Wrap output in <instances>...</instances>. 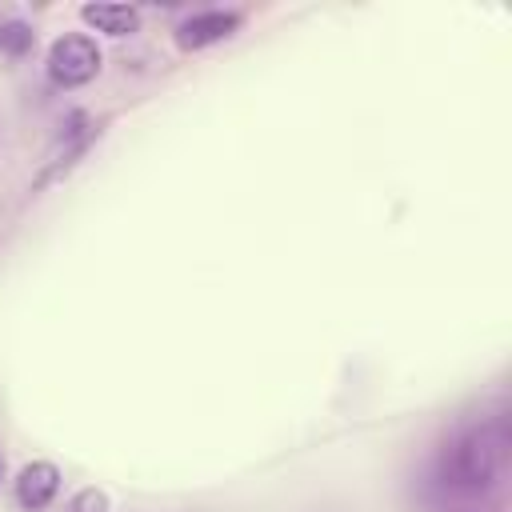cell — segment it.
<instances>
[{
    "instance_id": "1",
    "label": "cell",
    "mask_w": 512,
    "mask_h": 512,
    "mask_svg": "<svg viewBox=\"0 0 512 512\" xmlns=\"http://www.w3.org/2000/svg\"><path fill=\"white\" fill-rule=\"evenodd\" d=\"M504 464L500 424H476L452 444V480L464 488H488Z\"/></svg>"
},
{
    "instance_id": "2",
    "label": "cell",
    "mask_w": 512,
    "mask_h": 512,
    "mask_svg": "<svg viewBox=\"0 0 512 512\" xmlns=\"http://www.w3.org/2000/svg\"><path fill=\"white\" fill-rule=\"evenodd\" d=\"M100 44L88 32H64L48 48V80L56 88H80L100 72Z\"/></svg>"
},
{
    "instance_id": "3",
    "label": "cell",
    "mask_w": 512,
    "mask_h": 512,
    "mask_svg": "<svg viewBox=\"0 0 512 512\" xmlns=\"http://www.w3.org/2000/svg\"><path fill=\"white\" fill-rule=\"evenodd\" d=\"M244 24V16L236 8H208V12H192L188 20L176 24V44L184 52H200L208 44H220L228 40L236 28Z\"/></svg>"
},
{
    "instance_id": "4",
    "label": "cell",
    "mask_w": 512,
    "mask_h": 512,
    "mask_svg": "<svg viewBox=\"0 0 512 512\" xmlns=\"http://www.w3.org/2000/svg\"><path fill=\"white\" fill-rule=\"evenodd\" d=\"M56 492H60V468L52 460H32V464L20 468V476H16V500H20V508L40 512V508L52 504Z\"/></svg>"
},
{
    "instance_id": "5",
    "label": "cell",
    "mask_w": 512,
    "mask_h": 512,
    "mask_svg": "<svg viewBox=\"0 0 512 512\" xmlns=\"http://www.w3.org/2000/svg\"><path fill=\"white\" fill-rule=\"evenodd\" d=\"M100 132H104L100 124H88L84 132H76V136H72V140H68V144H64V148H60V152H56V156H52V160L40 168V176L32 180V192H44L48 184L64 180V176H68V172H72V168H76V164L88 156V148L100 140Z\"/></svg>"
},
{
    "instance_id": "6",
    "label": "cell",
    "mask_w": 512,
    "mask_h": 512,
    "mask_svg": "<svg viewBox=\"0 0 512 512\" xmlns=\"http://www.w3.org/2000/svg\"><path fill=\"white\" fill-rule=\"evenodd\" d=\"M80 20L104 36H128L140 28V8L136 4H84Z\"/></svg>"
},
{
    "instance_id": "7",
    "label": "cell",
    "mask_w": 512,
    "mask_h": 512,
    "mask_svg": "<svg viewBox=\"0 0 512 512\" xmlns=\"http://www.w3.org/2000/svg\"><path fill=\"white\" fill-rule=\"evenodd\" d=\"M32 44H36V32L24 20H4L0 24V52L24 56V52H32Z\"/></svg>"
},
{
    "instance_id": "8",
    "label": "cell",
    "mask_w": 512,
    "mask_h": 512,
    "mask_svg": "<svg viewBox=\"0 0 512 512\" xmlns=\"http://www.w3.org/2000/svg\"><path fill=\"white\" fill-rule=\"evenodd\" d=\"M68 512H112V500H108V492H100V488H80V492L68 500Z\"/></svg>"
},
{
    "instance_id": "9",
    "label": "cell",
    "mask_w": 512,
    "mask_h": 512,
    "mask_svg": "<svg viewBox=\"0 0 512 512\" xmlns=\"http://www.w3.org/2000/svg\"><path fill=\"white\" fill-rule=\"evenodd\" d=\"M0 480H4V464H0Z\"/></svg>"
}]
</instances>
